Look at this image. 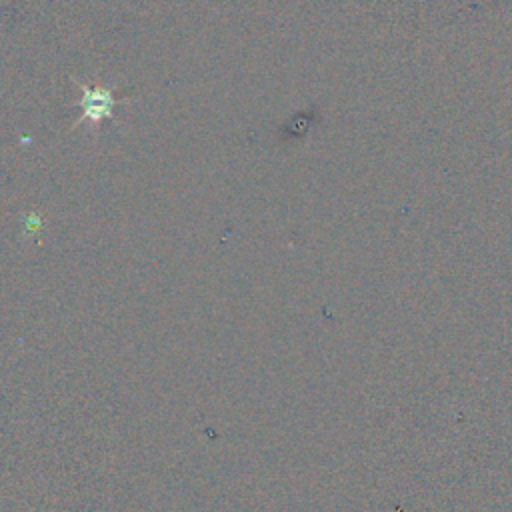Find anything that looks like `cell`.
Segmentation results:
<instances>
[{"mask_svg":"<svg viewBox=\"0 0 512 512\" xmlns=\"http://www.w3.org/2000/svg\"><path fill=\"white\" fill-rule=\"evenodd\" d=\"M80 106H82V116L78 118V124L90 122L92 126H98L104 118H112V108L118 102V96L102 86H88L80 84Z\"/></svg>","mask_w":512,"mask_h":512,"instance_id":"obj_1","label":"cell"}]
</instances>
